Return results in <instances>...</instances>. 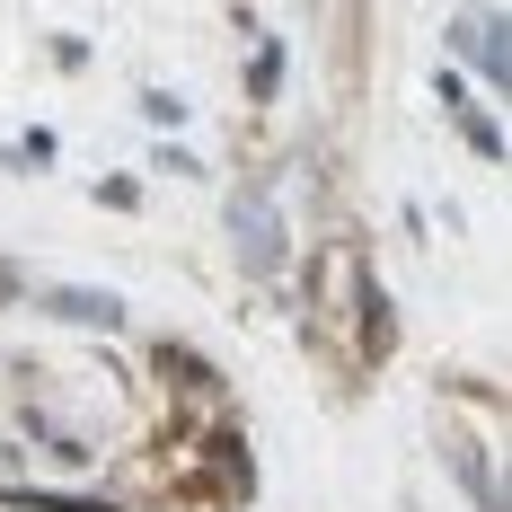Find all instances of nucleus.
Instances as JSON below:
<instances>
[{"label": "nucleus", "instance_id": "obj_1", "mask_svg": "<svg viewBox=\"0 0 512 512\" xmlns=\"http://www.w3.org/2000/svg\"><path fill=\"white\" fill-rule=\"evenodd\" d=\"M239 256H248L256 274L283 265V221H274V204H239Z\"/></svg>", "mask_w": 512, "mask_h": 512}, {"label": "nucleus", "instance_id": "obj_2", "mask_svg": "<svg viewBox=\"0 0 512 512\" xmlns=\"http://www.w3.org/2000/svg\"><path fill=\"white\" fill-rule=\"evenodd\" d=\"M451 45L477 53V71H486V80H504V36H495V18H460V27H451Z\"/></svg>", "mask_w": 512, "mask_h": 512}, {"label": "nucleus", "instance_id": "obj_3", "mask_svg": "<svg viewBox=\"0 0 512 512\" xmlns=\"http://www.w3.org/2000/svg\"><path fill=\"white\" fill-rule=\"evenodd\" d=\"M53 309L62 318H115V301H98V292H53Z\"/></svg>", "mask_w": 512, "mask_h": 512}]
</instances>
